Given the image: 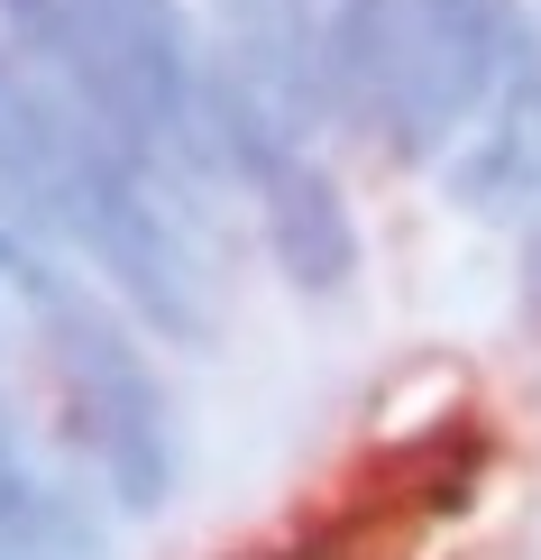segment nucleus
<instances>
[{
	"mask_svg": "<svg viewBox=\"0 0 541 560\" xmlns=\"http://www.w3.org/2000/svg\"><path fill=\"white\" fill-rule=\"evenodd\" d=\"M37 303V331H46V368H56V395H64V423H74V451L92 487H102L110 515L129 524H156L184 487V441H175V395L166 377L148 368V349L102 294L64 285L56 267H28L19 276Z\"/></svg>",
	"mask_w": 541,
	"mask_h": 560,
	"instance_id": "nucleus-1",
	"label": "nucleus"
},
{
	"mask_svg": "<svg viewBox=\"0 0 541 560\" xmlns=\"http://www.w3.org/2000/svg\"><path fill=\"white\" fill-rule=\"evenodd\" d=\"M514 0H395L386 10V83H376V138L395 166H432L478 129L486 92L505 74Z\"/></svg>",
	"mask_w": 541,
	"mask_h": 560,
	"instance_id": "nucleus-2",
	"label": "nucleus"
},
{
	"mask_svg": "<svg viewBox=\"0 0 541 560\" xmlns=\"http://www.w3.org/2000/svg\"><path fill=\"white\" fill-rule=\"evenodd\" d=\"M92 74H102V102L120 138L148 156L156 175L166 166H211V120H202V46L184 0H74Z\"/></svg>",
	"mask_w": 541,
	"mask_h": 560,
	"instance_id": "nucleus-3",
	"label": "nucleus"
},
{
	"mask_svg": "<svg viewBox=\"0 0 541 560\" xmlns=\"http://www.w3.org/2000/svg\"><path fill=\"white\" fill-rule=\"evenodd\" d=\"M459 212L478 221H514L541 202V28L524 10H514V37H505V74L486 92L478 129L450 148V166H440Z\"/></svg>",
	"mask_w": 541,
	"mask_h": 560,
	"instance_id": "nucleus-4",
	"label": "nucleus"
},
{
	"mask_svg": "<svg viewBox=\"0 0 541 560\" xmlns=\"http://www.w3.org/2000/svg\"><path fill=\"white\" fill-rule=\"evenodd\" d=\"M83 110L37 65L0 46V212L19 240H64V175H74Z\"/></svg>",
	"mask_w": 541,
	"mask_h": 560,
	"instance_id": "nucleus-5",
	"label": "nucleus"
},
{
	"mask_svg": "<svg viewBox=\"0 0 541 560\" xmlns=\"http://www.w3.org/2000/svg\"><path fill=\"white\" fill-rule=\"evenodd\" d=\"M257 240H267V258L294 294H340L358 276V212H349L340 175L313 166V156H285L257 184Z\"/></svg>",
	"mask_w": 541,
	"mask_h": 560,
	"instance_id": "nucleus-6",
	"label": "nucleus"
},
{
	"mask_svg": "<svg viewBox=\"0 0 541 560\" xmlns=\"http://www.w3.org/2000/svg\"><path fill=\"white\" fill-rule=\"evenodd\" d=\"M0 560H110L102 505L56 469H37L10 405H0Z\"/></svg>",
	"mask_w": 541,
	"mask_h": 560,
	"instance_id": "nucleus-7",
	"label": "nucleus"
},
{
	"mask_svg": "<svg viewBox=\"0 0 541 560\" xmlns=\"http://www.w3.org/2000/svg\"><path fill=\"white\" fill-rule=\"evenodd\" d=\"M221 19V46H230V74H248L285 110L294 129L331 120L321 110V65H313V28H303V0H211Z\"/></svg>",
	"mask_w": 541,
	"mask_h": 560,
	"instance_id": "nucleus-8",
	"label": "nucleus"
},
{
	"mask_svg": "<svg viewBox=\"0 0 541 560\" xmlns=\"http://www.w3.org/2000/svg\"><path fill=\"white\" fill-rule=\"evenodd\" d=\"M386 10H395V0H303L313 65H321V110L349 120V129L376 120V83H386Z\"/></svg>",
	"mask_w": 541,
	"mask_h": 560,
	"instance_id": "nucleus-9",
	"label": "nucleus"
},
{
	"mask_svg": "<svg viewBox=\"0 0 541 560\" xmlns=\"http://www.w3.org/2000/svg\"><path fill=\"white\" fill-rule=\"evenodd\" d=\"M28 267H37V258H28V240H19V230L0 221V276H28Z\"/></svg>",
	"mask_w": 541,
	"mask_h": 560,
	"instance_id": "nucleus-10",
	"label": "nucleus"
},
{
	"mask_svg": "<svg viewBox=\"0 0 541 560\" xmlns=\"http://www.w3.org/2000/svg\"><path fill=\"white\" fill-rule=\"evenodd\" d=\"M524 294H532V313H541V248H532V285H524Z\"/></svg>",
	"mask_w": 541,
	"mask_h": 560,
	"instance_id": "nucleus-11",
	"label": "nucleus"
},
{
	"mask_svg": "<svg viewBox=\"0 0 541 560\" xmlns=\"http://www.w3.org/2000/svg\"><path fill=\"white\" fill-rule=\"evenodd\" d=\"M532 221H541V202H532Z\"/></svg>",
	"mask_w": 541,
	"mask_h": 560,
	"instance_id": "nucleus-12",
	"label": "nucleus"
}]
</instances>
